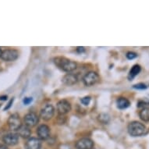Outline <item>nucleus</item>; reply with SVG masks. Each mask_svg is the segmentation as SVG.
<instances>
[{"mask_svg":"<svg viewBox=\"0 0 149 149\" xmlns=\"http://www.w3.org/2000/svg\"><path fill=\"white\" fill-rule=\"evenodd\" d=\"M54 63L58 67L61 69L62 70L67 72L68 73L75 70L77 67V63L67 59L66 57H56L54 59Z\"/></svg>","mask_w":149,"mask_h":149,"instance_id":"1","label":"nucleus"},{"mask_svg":"<svg viewBox=\"0 0 149 149\" xmlns=\"http://www.w3.org/2000/svg\"><path fill=\"white\" fill-rule=\"evenodd\" d=\"M127 130L129 134L131 135L132 137H140L145 132V126L141 123L134 121L130 123Z\"/></svg>","mask_w":149,"mask_h":149,"instance_id":"2","label":"nucleus"},{"mask_svg":"<svg viewBox=\"0 0 149 149\" xmlns=\"http://www.w3.org/2000/svg\"><path fill=\"white\" fill-rule=\"evenodd\" d=\"M99 81V76L96 72L90 71L87 73L83 77V83L85 86L91 87V86L95 85Z\"/></svg>","mask_w":149,"mask_h":149,"instance_id":"3","label":"nucleus"},{"mask_svg":"<svg viewBox=\"0 0 149 149\" xmlns=\"http://www.w3.org/2000/svg\"><path fill=\"white\" fill-rule=\"evenodd\" d=\"M8 126L12 131H17L18 129L22 126L20 116L17 113H14L10 116L8 119Z\"/></svg>","mask_w":149,"mask_h":149,"instance_id":"4","label":"nucleus"},{"mask_svg":"<svg viewBox=\"0 0 149 149\" xmlns=\"http://www.w3.org/2000/svg\"><path fill=\"white\" fill-rule=\"evenodd\" d=\"M55 114V108L53 105L50 104H47L42 108L40 112V116L42 117V120L45 121H49L54 116Z\"/></svg>","mask_w":149,"mask_h":149,"instance_id":"5","label":"nucleus"},{"mask_svg":"<svg viewBox=\"0 0 149 149\" xmlns=\"http://www.w3.org/2000/svg\"><path fill=\"white\" fill-rule=\"evenodd\" d=\"M71 105L70 103L66 99H62V100L59 101L56 105V109L57 112L59 115L63 116L67 114L71 111Z\"/></svg>","mask_w":149,"mask_h":149,"instance_id":"6","label":"nucleus"},{"mask_svg":"<svg viewBox=\"0 0 149 149\" xmlns=\"http://www.w3.org/2000/svg\"><path fill=\"white\" fill-rule=\"evenodd\" d=\"M19 56V52L16 49H6L3 51L1 59L6 62L14 61Z\"/></svg>","mask_w":149,"mask_h":149,"instance_id":"7","label":"nucleus"},{"mask_svg":"<svg viewBox=\"0 0 149 149\" xmlns=\"http://www.w3.org/2000/svg\"><path fill=\"white\" fill-rule=\"evenodd\" d=\"M24 125L29 128L35 127L38 122H39V117L34 113H29L26 114L24 117Z\"/></svg>","mask_w":149,"mask_h":149,"instance_id":"8","label":"nucleus"},{"mask_svg":"<svg viewBox=\"0 0 149 149\" xmlns=\"http://www.w3.org/2000/svg\"><path fill=\"white\" fill-rule=\"evenodd\" d=\"M3 142L9 146H14L19 142V136L17 133L11 132L5 134L3 137Z\"/></svg>","mask_w":149,"mask_h":149,"instance_id":"9","label":"nucleus"},{"mask_svg":"<svg viewBox=\"0 0 149 149\" xmlns=\"http://www.w3.org/2000/svg\"><path fill=\"white\" fill-rule=\"evenodd\" d=\"M77 149H92L94 148V142L89 137H83L76 142Z\"/></svg>","mask_w":149,"mask_h":149,"instance_id":"10","label":"nucleus"},{"mask_svg":"<svg viewBox=\"0 0 149 149\" xmlns=\"http://www.w3.org/2000/svg\"><path fill=\"white\" fill-rule=\"evenodd\" d=\"M37 134L40 140H47L50 137V128L45 124L40 125L37 129Z\"/></svg>","mask_w":149,"mask_h":149,"instance_id":"11","label":"nucleus"},{"mask_svg":"<svg viewBox=\"0 0 149 149\" xmlns=\"http://www.w3.org/2000/svg\"><path fill=\"white\" fill-rule=\"evenodd\" d=\"M42 145V141L39 138L31 137L25 144V149H41Z\"/></svg>","mask_w":149,"mask_h":149,"instance_id":"12","label":"nucleus"},{"mask_svg":"<svg viewBox=\"0 0 149 149\" xmlns=\"http://www.w3.org/2000/svg\"><path fill=\"white\" fill-rule=\"evenodd\" d=\"M62 81H63V83L64 84H66V85L72 86L77 83V81H78V77H77V76L76 74H74V73H67V74H66V75L63 77Z\"/></svg>","mask_w":149,"mask_h":149,"instance_id":"13","label":"nucleus"},{"mask_svg":"<svg viewBox=\"0 0 149 149\" xmlns=\"http://www.w3.org/2000/svg\"><path fill=\"white\" fill-rule=\"evenodd\" d=\"M17 134L19 137H21L23 138H28L31 134V130L29 127H27L26 125H22L21 127L18 129L17 131Z\"/></svg>","mask_w":149,"mask_h":149,"instance_id":"14","label":"nucleus"},{"mask_svg":"<svg viewBox=\"0 0 149 149\" xmlns=\"http://www.w3.org/2000/svg\"><path fill=\"white\" fill-rule=\"evenodd\" d=\"M130 105V101L126 98L120 97V98H117V100H116V105H117L118 109H125L129 107Z\"/></svg>","mask_w":149,"mask_h":149,"instance_id":"15","label":"nucleus"},{"mask_svg":"<svg viewBox=\"0 0 149 149\" xmlns=\"http://www.w3.org/2000/svg\"><path fill=\"white\" fill-rule=\"evenodd\" d=\"M141 70V67L140 65H137V64L134 65L131 68V70H130V73L128 74V79H129L130 81H132L135 77L137 76L139 74Z\"/></svg>","mask_w":149,"mask_h":149,"instance_id":"16","label":"nucleus"},{"mask_svg":"<svg viewBox=\"0 0 149 149\" xmlns=\"http://www.w3.org/2000/svg\"><path fill=\"white\" fill-rule=\"evenodd\" d=\"M139 116L141 120L144 122H148L149 121V108L144 107L143 108L139 113Z\"/></svg>","mask_w":149,"mask_h":149,"instance_id":"17","label":"nucleus"},{"mask_svg":"<svg viewBox=\"0 0 149 149\" xmlns=\"http://www.w3.org/2000/svg\"><path fill=\"white\" fill-rule=\"evenodd\" d=\"M98 119L103 124H107L109 122V116L107 114H105V113H102V114H100V115L98 116Z\"/></svg>","mask_w":149,"mask_h":149,"instance_id":"18","label":"nucleus"},{"mask_svg":"<svg viewBox=\"0 0 149 149\" xmlns=\"http://www.w3.org/2000/svg\"><path fill=\"white\" fill-rule=\"evenodd\" d=\"M91 100V98L90 96H86V97H84L81 99V103L84 105H88L90 104Z\"/></svg>","mask_w":149,"mask_h":149,"instance_id":"19","label":"nucleus"},{"mask_svg":"<svg viewBox=\"0 0 149 149\" xmlns=\"http://www.w3.org/2000/svg\"><path fill=\"white\" fill-rule=\"evenodd\" d=\"M133 88H135V89H138V90H145V89H147L148 87H147L146 84H144L140 83L134 85L133 86Z\"/></svg>","mask_w":149,"mask_h":149,"instance_id":"20","label":"nucleus"},{"mask_svg":"<svg viewBox=\"0 0 149 149\" xmlns=\"http://www.w3.org/2000/svg\"><path fill=\"white\" fill-rule=\"evenodd\" d=\"M126 56H127V59L131 60V59H135V58H137V54L134 52H128L127 53V55H126Z\"/></svg>","mask_w":149,"mask_h":149,"instance_id":"21","label":"nucleus"},{"mask_svg":"<svg viewBox=\"0 0 149 149\" xmlns=\"http://www.w3.org/2000/svg\"><path fill=\"white\" fill-rule=\"evenodd\" d=\"M32 101H33V98H31V97H27V98H25L24 99V105H29L30 103L32 102Z\"/></svg>","mask_w":149,"mask_h":149,"instance_id":"22","label":"nucleus"},{"mask_svg":"<svg viewBox=\"0 0 149 149\" xmlns=\"http://www.w3.org/2000/svg\"><path fill=\"white\" fill-rule=\"evenodd\" d=\"M13 101H14V98H13L12 99H11V100H10V102H8L7 105H6V107L4 108V111H6V110L9 109H10V108L11 107V105H12L13 102Z\"/></svg>","mask_w":149,"mask_h":149,"instance_id":"23","label":"nucleus"},{"mask_svg":"<svg viewBox=\"0 0 149 149\" xmlns=\"http://www.w3.org/2000/svg\"><path fill=\"white\" fill-rule=\"evenodd\" d=\"M84 51H85V48H84V47H77V52L78 53L84 52Z\"/></svg>","mask_w":149,"mask_h":149,"instance_id":"24","label":"nucleus"},{"mask_svg":"<svg viewBox=\"0 0 149 149\" xmlns=\"http://www.w3.org/2000/svg\"><path fill=\"white\" fill-rule=\"evenodd\" d=\"M6 99H7V95L0 96V100L1 101H6Z\"/></svg>","mask_w":149,"mask_h":149,"instance_id":"25","label":"nucleus"},{"mask_svg":"<svg viewBox=\"0 0 149 149\" xmlns=\"http://www.w3.org/2000/svg\"><path fill=\"white\" fill-rule=\"evenodd\" d=\"M0 149H8V148L4 144H0Z\"/></svg>","mask_w":149,"mask_h":149,"instance_id":"26","label":"nucleus"},{"mask_svg":"<svg viewBox=\"0 0 149 149\" xmlns=\"http://www.w3.org/2000/svg\"><path fill=\"white\" fill-rule=\"evenodd\" d=\"M2 52H3V51H2V49H1V48H0V58H1V55H2Z\"/></svg>","mask_w":149,"mask_h":149,"instance_id":"27","label":"nucleus"},{"mask_svg":"<svg viewBox=\"0 0 149 149\" xmlns=\"http://www.w3.org/2000/svg\"><path fill=\"white\" fill-rule=\"evenodd\" d=\"M0 106H1V105H0Z\"/></svg>","mask_w":149,"mask_h":149,"instance_id":"28","label":"nucleus"}]
</instances>
